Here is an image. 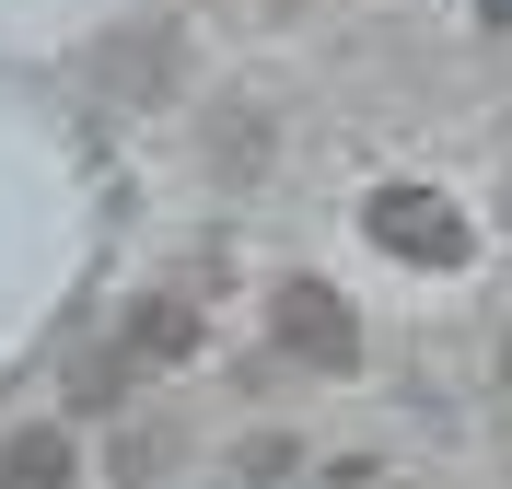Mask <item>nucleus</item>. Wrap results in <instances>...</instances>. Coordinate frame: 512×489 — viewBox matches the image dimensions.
<instances>
[{"label":"nucleus","mask_w":512,"mask_h":489,"mask_svg":"<svg viewBox=\"0 0 512 489\" xmlns=\"http://www.w3.org/2000/svg\"><path fill=\"white\" fill-rule=\"evenodd\" d=\"M361 222H373L384 257H408V268H466V245H478V233H466V210H454L443 187H373V210H361Z\"/></svg>","instance_id":"nucleus-1"},{"label":"nucleus","mask_w":512,"mask_h":489,"mask_svg":"<svg viewBox=\"0 0 512 489\" xmlns=\"http://www.w3.org/2000/svg\"><path fill=\"white\" fill-rule=\"evenodd\" d=\"M280 350H303L315 373H350V361H361V315L326 292V280H291V292H280Z\"/></svg>","instance_id":"nucleus-2"},{"label":"nucleus","mask_w":512,"mask_h":489,"mask_svg":"<svg viewBox=\"0 0 512 489\" xmlns=\"http://www.w3.org/2000/svg\"><path fill=\"white\" fill-rule=\"evenodd\" d=\"M117 350L140 361V373H152V361H187V350H198V303L152 292V303H140V315H128V338H117Z\"/></svg>","instance_id":"nucleus-3"},{"label":"nucleus","mask_w":512,"mask_h":489,"mask_svg":"<svg viewBox=\"0 0 512 489\" xmlns=\"http://www.w3.org/2000/svg\"><path fill=\"white\" fill-rule=\"evenodd\" d=\"M0 489H70V431H12V443H0Z\"/></svg>","instance_id":"nucleus-4"},{"label":"nucleus","mask_w":512,"mask_h":489,"mask_svg":"<svg viewBox=\"0 0 512 489\" xmlns=\"http://www.w3.org/2000/svg\"><path fill=\"white\" fill-rule=\"evenodd\" d=\"M128 373H140V361H128V350H94V361H82V373H70V385H82V408H117V385H128Z\"/></svg>","instance_id":"nucleus-5"},{"label":"nucleus","mask_w":512,"mask_h":489,"mask_svg":"<svg viewBox=\"0 0 512 489\" xmlns=\"http://www.w3.org/2000/svg\"><path fill=\"white\" fill-rule=\"evenodd\" d=\"M350 489H384V478H350Z\"/></svg>","instance_id":"nucleus-6"}]
</instances>
